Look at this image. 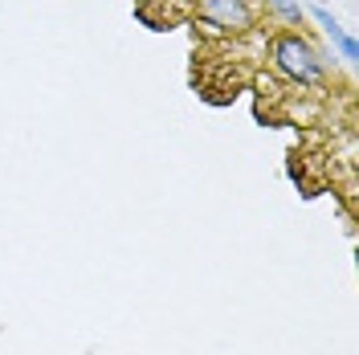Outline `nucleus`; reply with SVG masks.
Returning <instances> with one entry per match:
<instances>
[{"label":"nucleus","instance_id":"1","mask_svg":"<svg viewBox=\"0 0 359 355\" xmlns=\"http://www.w3.org/2000/svg\"><path fill=\"white\" fill-rule=\"evenodd\" d=\"M269 62L298 86H318L327 78V62L318 58V49L306 37H298L294 29H282L269 37Z\"/></svg>","mask_w":359,"mask_h":355},{"label":"nucleus","instance_id":"2","mask_svg":"<svg viewBox=\"0 0 359 355\" xmlns=\"http://www.w3.org/2000/svg\"><path fill=\"white\" fill-rule=\"evenodd\" d=\"M201 21L224 33H245L253 25V8L249 0H201Z\"/></svg>","mask_w":359,"mask_h":355},{"label":"nucleus","instance_id":"3","mask_svg":"<svg viewBox=\"0 0 359 355\" xmlns=\"http://www.w3.org/2000/svg\"><path fill=\"white\" fill-rule=\"evenodd\" d=\"M311 17L318 21V29H323V33L335 41V49L343 53V62H359V45H355V37H351V33H347V29H343V25H339L335 17L323 8V4H318V8H311Z\"/></svg>","mask_w":359,"mask_h":355},{"label":"nucleus","instance_id":"4","mask_svg":"<svg viewBox=\"0 0 359 355\" xmlns=\"http://www.w3.org/2000/svg\"><path fill=\"white\" fill-rule=\"evenodd\" d=\"M266 4H269V8H273V13H278L286 25H302V21H306V8H302L298 0H266Z\"/></svg>","mask_w":359,"mask_h":355}]
</instances>
